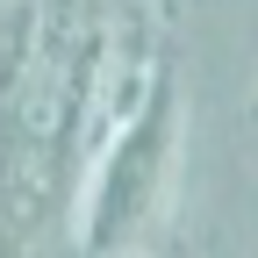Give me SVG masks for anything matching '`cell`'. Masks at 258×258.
Returning a JSON list of instances; mask_svg holds the SVG:
<instances>
[{
	"label": "cell",
	"instance_id": "obj_1",
	"mask_svg": "<svg viewBox=\"0 0 258 258\" xmlns=\"http://www.w3.org/2000/svg\"><path fill=\"white\" fill-rule=\"evenodd\" d=\"M179 165V79L172 64L158 72L151 101L129 115L115 137L93 151V165L79 172V201H72V251L79 258H129L165 215Z\"/></svg>",
	"mask_w": 258,
	"mask_h": 258
},
{
	"label": "cell",
	"instance_id": "obj_2",
	"mask_svg": "<svg viewBox=\"0 0 258 258\" xmlns=\"http://www.w3.org/2000/svg\"><path fill=\"white\" fill-rule=\"evenodd\" d=\"M251 122H258V101H251Z\"/></svg>",
	"mask_w": 258,
	"mask_h": 258
}]
</instances>
